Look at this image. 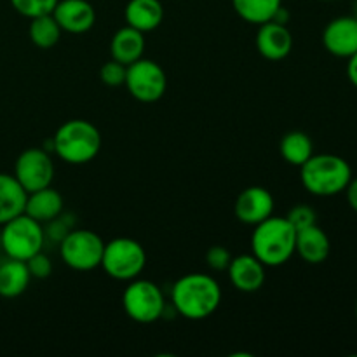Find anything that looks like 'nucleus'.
<instances>
[{"label":"nucleus","instance_id":"nucleus-23","mask_svg":"<svg viewBox=\"0 0 357 357\" xmlns=\"http://www.w3.org/2000/svg\"><path fill=\"white\" fill-rule=\"evenodd\" d=\"M281 155L291 166L300 167L314 155V143L303 131H289L281 139Z\"/></svg>","mask_w":357,"mask_h":357},{"label":"nucleus","instance_id":"nucleus-10","mask_svg":"<svg viewBox=\"0 0 357 357\" xmlns=\"http://www.w3.org/2000/svg\"><path fill=\"white\" fill-rule=\"evenodd\" d=\"M14 178L26 194L51 187L54 180V164L51 155L42 149L23 150L14 164Z\"/></svg>","mask_w":357,"mask_h":357},{"label":"nucleus","instance_id":"nucleus-29","mask_svg":"<svg viewBox=\"0 0 357 357\" xmlns=\"http://www.w3.org/2000/svg\"><path fill=\"white\" fill-rule=\"evenodd\" d=\"M230 260H232V255L223 246H211L208 250V253H206V264L209 265L211 271H227L230 265Z\"/></svg>","mask_w":357,"mask_h":357},{"label":"nucleus","instance_id":"nucleus-3","mask_svg":"<svg viewBox=\"0 0 357 357\" xmlns=\"http://www.w3.org/2000/svg\"><path fill=\"white\" fill-rule=\"evenodd\" d=\"M300 180L305 190L316 197L342 194L352 180V167L344 157L317 153L300 166Z\"/></svg>","mask_w":357,"mask_h":357},{"label":"nucleus","instance_id":"nucleus-2","mask_svg":"<svg viewBox=\"0 0 357 357\" xmlns=\"http://www.w3.org/2000/svg\"><path fill=\"white\" fill-rule=\"evenodd\" d=\"M296 230L286 216H268L255 225L251 236V253L265 267H281L295 255Z\"/></svg>","mask_w":357,"mask_h":357},{"label":"nucleus","instance_id":"nucleus-31","mask_svg":"<svg viewBox=\"0 0 357 357\" xmlns=\"http://www.w3.org/2000/svg\"><path fill=\"white\" fill-rule=\"evenodd\" d=\"M347 79L352 86L357 87V51L347 59Z\"/></svg>","mask_w":357,"mask_h":357},{"label":"nucleus","instance_id":"nucleus-26","mask_svg":"<svg viewBox=\"0 0 357 357\" xmlns=\"http://www.w3.org/2000/svg\"><path fill=\"white\" fill-rule=\"evenodd\" d=\"M286 220L293 225V229L298 232V230L307 229V227H312L317 223V213L314 211V208L307 204H296L289 209V213L286 215Z\"/></svg>","mask_w":357,"mask_h":357},{"label":"nucleus","instance_id":"nucleus-28","mask_svg":"<svg viewBox=\"0 0 357 357\" xmlns=\"http://www.w3.org/2000/svg\"><path fill=\"white\" fill-rule=\"evenodd\" d=\"M28 272H30L31 279H47L52 274V261L51 258L45 253L38 251L37 255H33L31 258L26 260Z\"/></svg>","mask_w":357,"mask_h":357},{"label":"nucleus","instance_id":"nucleus-1","mask_svg":"<svg viewBox=\"0 0 357 357\" xmlns=\"http://www.w3.org/2000/svg\"><path fill=\"white\" fill-rule=\"evenodd\" d=\"M171 302L181 317L202 321L218 310L222 303V288L218 281L208 274H185L173 284Z\"/></svg>","mask_w":357,"mask_h":357},{"label":"nucleus","instance_id":"nucleus-15","mask_svg":"<svg viewBox=\"0 0 357 357\" xmlns=\"http://www.w3.org/2000/svg\"><path fill=\"white\" fill-rule=\"evenodd\" d=\"M265 265L251 255H239L230 260L227 274L234 288L241 293H257L265 284Z\"/></svg>","mask_w":357,"mask_h":357},{"label":"nucleus","instance_id":"nucleus-4","mask_svg":"<svg viewBox=\"0 0 357 357\" xmlns=\"http://www.w3.org/2000/svg\"><path fill=\"white\" fill-rule=\"evenodd\" d=\"M52 150L66 164H87L101 150V135L94 124L84 119L63 122L52 136Z\"/></svg>","mask_w":357,"mask_h":357},{"label":"nucleus","instance_id":"nucleus-7","mask_svg":"<svg viewBox=\"0 0 357 357\" xmlns=\"http://www.w3.org/2000/svg\"><path fill=\"white\" fill-rule=\"evenodd\" d=\"M122 307L129 319L139 324H152L162 317L166 300L159 286L146 279H132L122 293Z\"/></svg>","mask_w":357,"mask_h":357},{"label":"nucleus","instance_id":"nucleus-16","mask_svg":"<svg viewBox=\"0 0 357 357\" xmlns=\"http://www.w3.org/2000/svg\"><path fill=\"white\" fill-rule=\"evenodd\" d=\"M330 237H328V234L321 227H317V223L296 232L295 255H298L305 264H324L328 257H330Z\"/></svg>","mask_w":357,"mask_h":357},{"label":"nucleus","instance_id":"nucleus-19","mask_svg":"<svg viewBox=\"0 0 357 357\" xmlns=\"http://www.w3.org/2000/svg\"><path fill=\"white\" fill-rule=\"evenodd\" d=\"M143 51H145V37L142 31L129 24L115 31V35L112 37V59L122 63V65L128 66L138 61L139 58H143Z\"/></svg>","mask_w":357,"mask_h":357},{"label":"nucleus","instance_id":"nucleus-14","mask_svg":"<svg viewBox=\"0 0 357 357\" xmlns=\"http://www.w3.org/2000/svg\"><path fill=\"white\" fill-rule=\"evenodd\" d=\"M51 14L59 28L72 35L86 33L96 23V10L87 0H58Z\"/></svg>","mask_w":357,"mask_h":357},{"label":"nucleus","instance_id":"nucleus-9","mask_svg":"<svg viewBox=\"0 0 357 357\" xmlns=\"http://www.w3.org/2000/svg\"><path fill=\"white\" fill-rule=\"evenodd\" d=\"M129 94L142 103H155L167 89V77L162 66L152 59L139 58L128 65L126 82Z\"/></svg>","mask_w":357,"mask_h":357},{"label":"nucleus","instance_id":"nucleus-35","mask_svg":"<svg viewBox=\"0 0 357 357\" xmlns=\"http://www.w3.org/2000/svg\"><path fill=\"white\" fill-rule=\"evenodd\" d=\"M0 264H2V258H0Z\"/></svg>","mask_w":357,"mask_h":357},{"label":"nucleus","instance_id":"nucleus-25","mask_svg":"<svg viewBox=\"0 0 357 357\" xmlns=\"http://www.w3.org/2000/svg\"><path fill=\"white\" fill-rule=\"evenodd\" d=\"M56 3H58V0H10V6L14 7V10L20 13L21 16L28 17V20L51 14Z\"/></svg>","mask_w":357,"mask_h":357},{"label":"nucleus","instance_id":"nucleus-13","mask_svg":"<svg viewBox=\"0 0 357 357\" xmlns=\"http://www.w3.org/2000/svg\"><path fill=\"white\" fill-rule=\"evenodd\" d=\"M257 51L268 61H281L288 58L293 49V35L286 24L278 21H267L264 24H258Z\"/></svg>","mask_w":357,"mask_h":357},{"label":"nucleus","instance_id":"nucleus-8","mask_svg":"<svg viewBox=\"0 0 357 357\" xmlns=\"http://www.w3.org/2000/svg\"><path fill=\"white\" fill-rule=\"evenodd\" d=\"M103 250V239L87 229H72L59 243L63 264L77 272H89L100 267Z\"/></svg>","mask_w":357,"mask_h":357},{"label":"nucleus","instance_id":"nucleus-33","mask_svg":"<svg viewBox=\"0 0 357 357\" xmlns=\"http://www.w3.org/2000/svg\"><path fill=\"white\" fill-rule=\"evenodd\" d=\"M356 316H357V305H356Z\"/></svg>","mask_w":357,"mask_h":357},{"label":"nucleus","instance_id":"nucleus-22","mask_svg":"<svg viewBox=\"0 0 357 357\" xmlns=\"http://www.w3.org/2000/svg\"><path fill=\"white\" fill-rule=\"evenodd\" d=\"M232 6L241 20L258 26L274 20L282 0H232Z\"/></svg>","mask_w":357,"mask_h":357},{"label":"nucleus","instance_id":"nucleus-21","mask_svg":"<svg viewBox=\"0 0 357 357\" xmlns=\"http://www.w3.org/2000/svg\"><path fill=\"white\" fill-rule=\"evenodd\" d=\"M31 275L28 272L26 261L7 258L0 264V296L16 298L26 291Z\"/></svg>","mask_w":357,"mask_h":357},{"label":"nucleus","instance_id":"nucleus-30","mask_svg":"<svg viewBox=\"0 0 357 357\" xmlns=\"http://www.w3.org/2000/svg\"><path fill=\"white\" fill-rule=\"evenodd\" d=\"M345 195H347L349 206L357 213V176L349 181L347 188H345Z\"/></svg>","mask_w":357,"mask_h":357},{"label":"nucleus","instance_id":"nucleus-11","mask_svg":"<svg viewBox=\"0 0 357 357\" xmlns=\"http://www.w3.org/2000/svg\"><path fill=\"white\" fill-rule=\"evenodd\" d=\"M234 213L244 225H258L274 215V197L265 187H248L237 195Z\"/></svg>","mask_w":357,"mask_h":357},{"label":"nucleus","instance_id":"nucleus-18","mask_svg":"<svg viewBox=\"0 0 357 357\" xmlns=\"http://www.w3.org/2000/svg\"><path fill=\"white\" fill-rule=\"evenodd\" d=\"M124 17L129 26L146 33L160 26L164 20V7L160 0H129Z\"/></svg>","mask_w":357,"mask_h":357},{"label":"nucleus","instance_id":"nucleus-34","mask_svg":"<svg viewBox=\"0 0 357 357\" xmlns=\"http://www.w3.org/2000/svg\"><path fill=\"white\" fill-rule=\"evenodd\" d=\"M324 2H331V0H324Z\"/></svg>","mask_w":357,"mask_h":357},{"label":"nucleus","instance_id":"nucleus-24","mask_svg":"<svg viewBox=\"0 0 357 357\" xmlns=\"http://www.w3.org/2000/svg\"><path fill=\"white\" fill-rule=\"evenodd\" d=\"M63 30L59 28L58 21L54 20L52 14H44V16L31 17L30 28H28V35L33 45L40 49H51L61 38Z\"/></svg>","mask_w":357,"mask_h":357},{"label":"nucleus","instance_id":"nucleus-27","mask_svg":"<svg viewBox=\"0 0 357 357\" xmlns=\"http://www.w3.org/2000/svg\"><path fill=\"white\" fill-rule=\"evenodd\" d=\"M126 70H128V66L122 65V63H119V61H115V59H110V61L105 63L100 70L101 82L108 87L124 86Z\"/></svg>","mask_w":357,"mask_h":357},{"label":"nucleus","instance_id":"nucleus-20","mask_svg":"<svg viewBox=\"0 0 357 357\" xmlns=\"http://www.w3.org/2000/svg\"><path fill=\"white\" fill-rule=\"evenodd\" d=\"M26 195L14 174L0 173V225L24 213Z\"/></svg>","mask_w":357,"mask_h":357},{"label":"nucleus","instance_id":"nucleus-12","mask_svg":"<svg viewBox=\"0 0 357 357\" xmlns=\"http://www.w3.org/2000/svg\"><path fill=\"white\" fill-rule=\"evenodd\" d=\"M323 45L331 56L349 59L357 51V20L340 16L331 20L323 30Z\"/></svg>","mask_w":357,"mask_h":357},{"label":"nucleus","instance_id":"nucleus-17","mask_svg":"<svg viewBox=\"0 0 357 357\" xmlns=\"http://www.w3.org/2000/svg\"><path fill=\"white\" fill-rule=\"evenodd\" d=\"M63 204L65 202H63L61 194L52 187H45L26 195L24 215L31 216L38 223H47L61 215Z\"/></svg>","mask_w":357,"mask_h":357},{"label":"nucleus","instance_id":"nucleus-6","mask_svg":"<svg viewBox=\"0 0 357 357\" xmlns=\"http://www.w3.org/2000/svg\"><path fill=\"white\" fill-rule=\"evenodd\" d=\"M45 243V232L42 223L31 216L21 213L16 218L9 220L2 225L0 232V246L7 258L26 261L38 251H42Z\"/></svg>","mask_w":357,"mask_h":357},{"label":"nucleus","instance_id":"nucleus-32","mask_svg":"<svg viewBox=\"0 0 357 357\" xmlns=\"http://www.w3.org/2000/svg\"><path fill=\"white\" fill-rule=\"evenodd\" d=\"M352 16H354L356 20H357V0H356V3H354V14H352Z\"/></svg>","mask_w":357,"mask_h":357},{"label":"nucleus","instance_id":"nucleus-5","mask_svg":"<svg viewBox=\"0 0 357 357\" xmlns=\"http://www.w3.org/2000/svg\"><path fill=\"white\" fill-rule=\"evenodd\" d=\"M146 265V253L138 241L131 237H117L105 243L100 267L108 278L129 282L139 278Z\"/></svg>","mask_w":357,"mask_h":357}]
</instances>
